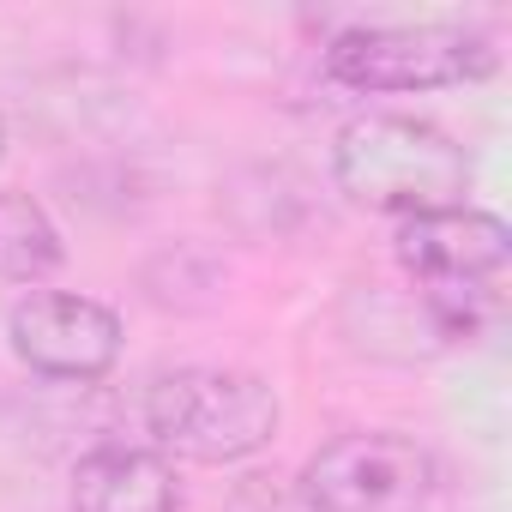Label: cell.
Wrapping results in <instances>:
<instances>
[{
    "label": "cell",
    "mask_w": 512,
    "mask_h": 512,
    "mask_svg": "<svg viewBox=\"0 0 512 512\" xmlns=\"http://www.w3.org/2000/svg\"><path fill=\"white\" fill-rule=\"evenodd\" d=\"M13 350L49 380H97L121 356V320L67 290H37L13 308Z\"/></svg>",
    "instance_id": "8992f818"
},
{
    "label": "cell",
    "mask_w": 512,
    "mask_h": 512,
    "mask_svg": "<svg viewBox=\"0 0 512 512\" xmlns=\"http://www.w3.org/2000/svg\"><path fill=\"white\" fill-rule=\"evenodd\" d=\"M302 494L314 512H422L434 458L404 434H338L308 458Z\"/></svg>",
    "instance_id": "5b68a950"
},
{
    "label": "cell",
    "mask_w": 512,
    "mask_h": 512,
    "mask_svg": "<svg viewBox=\"0 0 512 512\" xmlns=\"http://www.w3.org/2000/svg\"><path fill=\"white\" fill-rule=\"evenodd\" d=\"M181 488L163 452L97 446L73 470V512H175Z\"/></svg>",
    "instance_id": "52a82bcc"
},
{
    "label": "cell",
    "mask_w": 512,
    "mask_h": 512,
    "mask_svg": "<svg viewBox=\"0 0 512 512\" xmlns=\"http://www.w3.org/2000/svg\"><path fill=\"white\" fill-rule=\"evenodd\" d=\"M0 157H7V121H0Z\"/></svg>",
    "instance_id": "9c48e42d"
},
{
    "label": "cell",
    "mask_w": 512,
    "mask_h": 512,
    "mask_svg": "<svg viewBox=\"0 0 512 512\" xmlns=\"http://www.w3.org/2000/svg\"><path fill=\"white\" fill-rule=\"evenodd\" d=\"M488 73L494 43L464 25H356L326 49V79L350 91H446Z\"/></svg>",
    "instance_id": "277c9868"
},
{
    "label": "cell",
    "mask_w": 512,
    "mask_h": 512,
    "mask_svg": "<svg viewBox=\"0 0 512 512\" xmlns=\"http://www.w3.org/2000/svg\"><path fill=\"white\" fill-rule=\"evenodd\" d=\"M278 422V392L241 368H169L145 392L151 440L193 464H241L266 452Z\"/></svg>",
    "instance_id": "3957f363"
},
{
    "label": "cell",
    "mask_w": 512,
    "mask_h": 512,
    "mask_svg": "<svg viewBox=\"0 0 512 512\" xmlns=\"http://www.w3.org/2000/svg\"><path fill=\"white\" fill-rule=\"evenodd\" d=\"M61 229L31 193H0V278L7 284H43L61 266Z\"/></svg>",
    "instance_id": "ba28073f"
},
{
    "label": "cell",
    "mask_w": 512,
    "mask_h": 512,
    "mask_svg": "<svg viewBox=\"0 0 512 512\" xmlns=\"http://www.w3.org/2000/svg\"><path fill=\"white\" fill-rule=\"evenodd\" d=\"M332 175L368 211L428 217L464 205L470 151L446 127L416 115H356L332 145Z\"/></svg>",
    "instance_id": "6da1fadb"
},
{
    "label": "cell",
    "mask_w": 512,
    "mask_h": 512,
    "mask_svg": "<svg viewBox=\"0 0 512 512\" xmlns=\"http://www.w3.org/2000/svg\"><path fill=\"white\" fill-rule=\"evenodd\" d=\"M506 260H512L506 223L488 211H470V205L404 217V229H398V266L416 278V290L446 338H470L500 314Z\"/></svg>",
    "instance_id": "7a4b0ae2"
}]
</instances>
